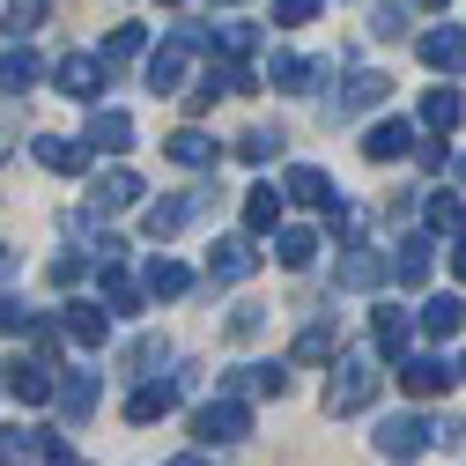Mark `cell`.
<instances>
[{
  "label": "cell",
  "instance_id": "db71d44e",
  "mask_svg": "<svg viewBox=\"0 0 466 466\" xmlns=\"http://www.w3.org/2000/svg\"><path fill=\"white\" fill-rule=\"evenodd\" d=\"M222 8H245V0H222Z\"/></svg>",
  "mask_w": 466,
  "mask_h": 466
},
{
  "label": "cell",
  "instance_id": "30bf717a",
  "mask_svg": "<svg viewBox=\"0 0 466 466\" xmlns=\"http://www.w3.org/2000/svg\"><path fill=\"white\" fill-rule=\"evenodd\" d=\"M52 82H60L67 96H82V104H96V89L111 82V67H104V60H89V52H67V60L52 67Z\"/></svg>",
  "mask_w": 466,
  "mask_h": 466
},
{
  "label": "cell",
  "instance_id": "d4e9b609",
  "mask_svg": "<svg viewBox=\"0 0 466 466\" xmlns=\"http://www.w3.org/2000/svg\"><path fill=\"white\" fill-rule=\"evenodd\" d=\"M45 451H52V437H37V430H0V466H45Z\"/></svg>",
  "mask_w": 466,
  "mask_h": 466
},
{
  "label": "cell",
  "instance_id": "1f68e13d",
  "mask_svg": "<svg viewBox=\"0 0 466 466\" xmlns=\"http://www.w3.org/2000/svg\"><path fill=\"white\" fill-rule=\"evenodd\" d=\"M415 326H422V333H430V340H451V333H459V326H466V304H459V297H430V304H422V319H415Z\"/></svg>",
  "mask_w": 466,
  "mask_h": 466
},
{
  "label": "cell",
  "instance_id": "7402d4cb",
  "mask_svg": "<svg viewBox=\"0 0 466 466\" xmlns=\"http://www.w3.org/2000/svg\"><path fill=\"white\" fill-rule=\"evenodd\" d=\"M378 96H385V75H378V67H356V75L340 82V96H333V111H340V119H348V111H370Z\"/></svg>",
  "mask_w": 466,
  "mask_h": 466
},
{
  "label": "cell",
  "instance_id": "f35d334b",
  "mask_svg": "<svg viewBox=\"0 0 466 466\" xmlns=\"http://www.w3.org/2000/svg\"><path fill=\"white\" fill-rule=\"evenodd\" d=\"M45 30V0H15L8 8V37H37Z\"/></svg>",
  "mask_w": 466,
  "mask_h": 466
},
{
  "label": "cell",
  "instance_id": "d590c367",
  "mask_svg": "<svg viewBox=\"0 0 466 466\" xmlns=\"http://www.w3.org/2000/svg\"><path fill=\"white\" fill-rule=\"evenodd\" d=\"M30 82H37V52L8 45V52H0V89H8V96H23Z\"/></svg>",
  "mask_w": 466,
  "mask_h": 466
},
{
  "label": "cell",
  "instance_id": "f907efd6",
  "mask_svg": "<svg viewBox=\"0 0 466 466\" xmlns=\"http://www.w3.org/2000/svg\"><path fill=\"white\" fill-rule=\"evenodd\" d=\"M170 466H208V459H200V451H186V459H170Z\"/></svg>",
  "mask_w": 466,
  "mask_h": 466
},
{
  "label": "cell",
  "instance_id": "8992f818",
  "mask_svg": "<svg viewBox=\"0 0 466 466\" xmlns=\"http://www.w3.org/2000/svg\"><path fill=\"white\" fill-rule=\"evenodd\" d=\"M0 378H8V392H15L23 407H45L52 392H60V370H52L45 356H15V363L0 370Z\"/></svg>",
  "mask_w": 466,
  "mask_h": 466
},
{
  "label": "cell",
  "instance_id": "d6a6232c",
  "mask_svg": "<svg viewBox=\"0 0 466 466\" xmlns=\"http://www.w3.org/2000/svg\"><path fill=\"white\" fill-rule=\"evenodd\" d=\"M170 407H178V385H141V392L127 400V422H163Z\"/></svg>",
  "mask_w": 466,
  "mask_h": 466
},
{
  "label": "cell",
  "instance_id": "8d00e7d4",
  "mask_svg": "<svg viewBox=\"0 0 466 466\" xmlns=\"http://www.w3.org/2000/svg\"><path fill=\"white\" fill-rule=\"evenodd\" d=\"M370 37H407V0H378L370 8Z\"/></svg>",
  "mask_w": 466,
  "mask_h": 466
},
{
  "label": "cell",
  "instance_id": "2e32d148",
  "mask_svg": "<svg viewBox=\"0 0 466 466\" xmlns=\"http://www.w3.org/2000/svg\"><path fill=\"white\" fill-rule=\"evenodd\" d=\"M430 267H437V245H430V238H400V252H392V281H400V289H422Z\"/></svg>",
  "mask_w": 466,
  "mask_h": 466
},
{
  "label": "cell",
  "instance_id": "277c9868",
  "mask_svg": "<svg viewBox=\"0 0 466 466\" xmlns=\"http://www.w3.org/2000/svg\"><path fill=\"white\" fill-rule=\"evenodd\" d=\"M193 437H200V444H238V437H252V407H245L238 392L208 400L200 415H193Z\"/></svg>",
  "mask_w": 466,
  "mask_h": 466
},
{
  "label": "cell",
  "instance_id": "f1b7e54d",
  "mask_svg": "<svg viewBox=\"0 0 466 466\" xmlns=\"http://www.w3.org/2000/svg\"><path fill=\"white\" fill-rule=\"evenodd\" d=\"M141 52H148V30H141V23H119V30L104 37V52H96V60H104V67H134Z\"/></svg>",
  "mask_w": 466,
  "mask_h": 466
},
{
  "label": "cell",
  "instance_id": "f6af8a7d",
  "mask_svg": "<svg viewBox=\"0 0 466 466\" xmlns=\"http://www.w3.org/2000/svg\"><path fill=\"white\" fill-rule=\"evenodd\" d=\"M52 281L75 289V281H82V252H60V259H52Z\"/></svg>",
  "mask_w": 466,
  "mask_h": 466
},
{
  "label": "cell",
  "instance_id": "44dd1931",
  "mask_svg": "<svg viewBox=\"0 0 466 466\" xmlns=\"http://www.w3.org/2000/svg\"><path fill=\"white\" fill-rule=\"evenodd\" d=\"M82 141H89V148H104V156H127V148H134V119H127V111H96Z\"/></svg>",
  "mask_w": 466,
  "mask_h": 466
},
{
  "label": "cell",
  "instance_id": "ac0fdd59",
  "mask_svg": "<svg viewBox=\"0 0 466 466\" xmlns=\"http://www.w3.org/2000/svg\"><path fill=\"white\" fill-rule=\"evenodd\" d=\"M422 67H430V75H459V67H466V37H459L451 23H444V30H422Z\"/></svg>",
  "mask_w": 466,
  "mask_h": 466
},
{
  "label": "cell",
  "instance_id": "cb8c5ba5",
  "mask_svg": "<svg viewBox=\"0 0 466 466\" xmlns=\"http://www.w3.org/2000/svg\"><path fill=\"white\" fill-rule=\"evenodd\" d=\"M422 222H430V238H466V200L459 193H422Z\"/></svg>",
  "mask_w": 466,
  "mask_h": 466
},
{
  "label": "cell",
  "instance_id": "4316f807",
  "mask_svg": "<svg viewBox=\"0 0 466 466\" xmlns=\"http://www.w3.org/2000/svg\"><path fill=\"white\" fill-rule=\"evenodd\" d=\"M459 119H466V96L459 89H430L422 96V134H451Z\"/></svg>",
  "mask_w": 466,
  "mask_h": 466
},
{
  "label": "cell",
  "instance_id": "ee69618b",
  "mask_svg": "<svg viewBox=\"0 0 466 466\" xmlns=\"http://www.w3.org/2000/svg\"><path fill=\"white\" fill-rule=\"evenodd\" d=\"M148 363H163V340H134L127 348V370H148Z\"/></svg>",
  "mask_w": 466,
  "mask_h": 466
},
{
  "label": "cell",
  "instance_id": "9c48e42d",
  "mask_svg": "<svg viewBox=\"0 0 466 466\" xmlns=\"http://www.w3.org/2000/svg\"><path fill=\"white\" fill-rule=\"evenodd\" d=\"M222 392H238V400H281L289 392V370L281 363H238L222 378Z\"/></svg>",
  "mask_w": 466,
  "mask_h": 466
},
{
  "label": "cell",
  "instance_id": "83f0119b",
  "mask_svg": "<svg viewBox=\"0 0 466 466\" xmlns=\"http://www.w3.org/2000/svg\"><path fill=\"white\" fill-rule=\"evenodd\" d=\"M163 156H170V163H186V170H208V163H215V141H208L200 127H178V134L163 141Z\"/></svg>",
  "mask_w": 466,
  "mask_h": 466
},
{
  "label": "cell",
  "instance_id": "e575fe53",
  "mask_svg": "<svg viewBox=\"0 0 466 466\" xmlns=\"http://www.w3.org/2000/svg\"><path fill=\"white\" fill-rule=\"evenodd\" d=\"M141 297H148V289H134L119 267H104V311H111V319H134V311H141Z\"/></svg>",
  "mask_w": 466,
  "mask_h": 466
},
{
  "label": "cell",
  "instance_id": "3957f363",
  "mask_svg": "<svg viewBox=\"0 0 466 466\" xmlns=\"http://www.w3.org/2000/svg\"><path fill=\"white\" fill-rule=\"evenodd\" d=\"M437 437H444V430H437V422H422V415H385L370 444H378V459H392V466H407V459H422V451H430Z\"/></svg>",
  "mask_w": 466,
  "mask_h": 466
},
{
  "label": "cell",
  "instance_id": "74e56055",
  "mask_svg": "<svg viewBox=\"0 0 466 466\" xmlns=\"http://www.w3.org/2000/svg\"><path fill=\"white\" fill-rule=\"evenodd\" d=\"M238 156H245V163H274V156H281V134L252 127V134H238Z\"/></svg>",
  "mask_w": 466,
  "mask_h": 466
},
{
  "label": "cell",
  "instance_id": "4fadbf2b",
  "mask_svg": "<svg viewBox=\"0 0 466 466\" xmlns=\"http://www.w3.org/2000/svg\"><path fill=\"white\" fill-rule=\"evenodd\" d=\"M60 326H67V340H82V348H104V340H111V311H104V297H96V304L75 297V304L60 311Z\"/></svg>",
  "mask_w": 466,
  "mask_h": 466
},
{
  "label": "cell",
  "instance_id": "5bb4252c",
  "mask_svg": "<svg viewBox=\"0 0 466 466\" xmlns=\"http://www.w3.org/2000/svg\"><path fill=\"white\" fill-rule=\"evenodd\" d=\"M444 385H451V363H437V356H407L400 363V392L407 400H437Z\"/></svg>",
  "mask_w": 466,
  "mask_h": 466
},
{
  "label": "cell",
  "instance_id": "bcb514c9",
  "mask_svg": "<svg viewBox=\"0 0 466 466\" xmlns=\"http://www.w3.org/2000/svg\"><path fill=\"white\" fill-rule=\"evenodd\" d=\"M0 333H30V311H23V304H8V297H0Z\"/></svg>",
  "mask_w": 466,
  "mask_h": 466
},
{
  "label": "cell",
  "instance_id": "9a60e30c",
  "mask_svg": "<svg viewBox=\"0 0 466 466\" xmlns=\"http://www.w3.org/2000/svg\"><path fill=\"white\" fill-rule=\"evenodd\" d=\"M252 267H259V252H252V229H245V238H222V245L208 252V274H215V281H245Z\"/></svg>",
  "mask_w": 466,
  "mask_h": 466
},
{
  "label": "cell",
  "instance_id": "484cf974",
  "mask_svg": "<svg viewBox=\"0 0 466 466\" xmlns=\"http://www.w3.org/2000/svg\"><path fill=\"white\" fill-rule=\"evenodd\" d=\"M281 200L289 193H274V186H252L245 193V229H252V238H274V229H281Z\"/></svg>",
  "mask_w": 466,
  "mask_h": 466
},
{
  "label": "cell",
  "instance_id": "c3c4849f",
  "mask_svg": "<svg viewBox=\"0 0 466 466\" xmlns=\"http://www.w3.org/2000/svg\"><path fill=\"white\" fill-rule=\"evenodd\" d=\"M451 274H459V281H466V238H459V245H451Z\"/></svg>",
  "mask_w": 466,
  "mask_h": 466
},
{
  "label": "cell",
  "instance_id": "6da1fadb",
  "mask_svg": "<svg viewBox=\"0 0 466 466\" xmlns=\"http://www.w3.org/2000/svg\"><path fill=\"white\" fill-rule=\"evenodd\" d=\"M378 400V363L370 356H333V385H326V415H363Z\"/></svg>",
  "mask_w": 466,
  "mask_h": 466
},
{
  "label": "cell",
  "instance_id": "7bdbcfd3",
  "mask_svg": "<svg viewBox=\"0 0 466 466\" xmlns=\"http://www.w3.org/2000/svg\"><path fill=\"white\" fill-rule=\"evenodd\" d=\"M215 96H229V89H222V75H200V89L186 96V111H193V119H200V111H215Z\"/></svg>",
  "mask_w": 466,
  "mask_h": 466
},
{
  "label": "cell",
  "instance_id": "ba28073f",
  "mask_svg": "<svg viewBox=\"0 0 466 466\" xmlns=\"http://www.w3.org/2000/svg\"><path fill=\"white\" fill-rule=\"evenodd\" d=\"M30 156H37L45 170H60V178H82L96 148H89V141H75V134H37V141H30Z\"/></svg>",
  "mask_w": 466,
  "mask_h": 466
},
{
  "label": "cell",
  "instance_id": "4dcf8cb0",
  "mask_svg": "<svg viewBox=\"0 0 466 466\" xmlns=\"http://www.w3.org/2000/svg\"><path fill=\"white\" fill-rule=\"evenodd\" d=\"M141 289L170 304V297H186V289H193V274H186L178 259H148V267H141Z\"/></svg>",
  "mask_w": 466,
  "mask_h": 466
},
{
  "label": "cell",
  "instance_id": "e0dca14e",
  "mask_svg": "<svg viewBox=\"0 0 466 466\" xmlns=\"http://www.w3.org/2000/svg\"><path fill=\"white\" fill-rule=\"evenodd\" d=\"M370 340H378V356H407V340H415V319H407L400 304H378V311H370Z\"/></svg>",
  "mask_w": 466,
  "mask_h": 466
},
{
  "label": "cell",
  "instance_id": "7a4b0ae2",
  "mask_svg": "<svg viewBox=\"0 0 466 466\" xmlns=\"http://www.w3.org/2000/svg\"><path fill=\"white\" fill-rule=\"evenodd\" d=\"M200 45H215V37H208V30H170V37L148 52V75H141V82H148L156 96H170V89L186 82V60H193Z\"/></svg>",
  "mask_w": 466,
  "mask_h": 466
},
{
  "label": "cell",
  "instance_id": "d6986e66",
  "mask_svg": "<svg viewBox=\"0 0 466 466\" xmlns=\"http://www.w3.org/2000/svg\"><path fill=\"white\" fill-rule=\"evenodd\" d=\"M274 259H281L289 274H304V267L319 259V229H304V222H281V229H274Z\"/></svg>",
  "mask_w": 466,
  "mask_h": 466
},
{
  "label": "cell",
  "instance_id": "f5cc1de1",
  "mask_svg": "<svg viewBox=\"0 0 466 466\" xmlns=\"http://www.w3.org/2000/svg\"><path fill=\"white\" fill-rule=\"evenodd\" d=\"M0 274H8V245H0Z\"/></svg>",
  "mask_w": 466,
  "mask_h": 466
},
{
  "label": "cell",
  "instance_id": "7dc6e473",
  "mask_svg": "<svg viewBox=\"0 0 466 466\" xmlns=\"http://www.w3.org/2000/svg\"><path fill=\"white\" fill-rule=\"evenodd\" d=\"M45 466H82V459H75V451H67L60 437H52V451H45Z\"/></svg>",
  "mask_w": 466,
  "mask_h": 466
},
{
  "label": "cell",
  "instance_id": "ab89813d",
  "mask_svg": "<svg viewBox=\"0 0 466 466\" xmlns=\"http://www.w3.org/2000/svg\"><path fill=\"white\" fill-rule=\"evenodd\" d=\"M267 333V311L259 304H238V311H229V340H259Z\"/></svg>",
  "mask_w": 466,
  "mask_h": 466
},
{
  "label": "cell",
  "instance_id": "816d5d0a",
  "mask_svg": "<svg viewBox=\"0 0 466 466\" xmlns=\"http://www.w3.org/2000/svg\"><path fill=\"white\" fill-rule=\"evenodd\" d=\"M415 8H451V0H415Z\"/></svg>",
  "mask_w": 466,
  "mask_h": 466
},
{
  "label": "cell",
  "instance_id": "ffe728a7",
  "mask_svg": "<svg viewBox=\"0 0 466 466\" xmlns=\"http://www.w3.org/2000/svg\"><path fill=\"white\" fill-rule=\"evenodd\" d=\"M333 274H340V289H378V281L392 274V259H378V252H363V245H348Z\"/></svg>",
  "mask_w": 466,
  "mask_h": 466
},
{
  "label": "cell",
  "instance_id": "5b68a950",
  "mask_svg": "<svg viewBox=\"0 0 466 466\" xmlns=\"http://www.w3.org/2000/svg\"><path fill=\"white\" fill-rule=\"evenodd\" d=\"M215 193H163L156 208H141V238L148 245H163V238H178L186 222H200V208H208Z\"/></svg>",
  "mask_w": 466,
  "mask_h": 466
},
{
  "label": "cell",
  "instance_id": "603a6c76",
  "mask_svg": "<svg viewBox=\"0 0 466 466\" xmlns=\"http://www.w3.org/2000/svg\"><path fill=\"white\" fill-rule=\"evenodd\" d=\"M52 400H60V415H67V422H89V415H96V378H89V370H67Z\"/></svg>",
  "mask_w": 466,
  "mask_h": 466
},
{
  "label": "cell",
  "instance_id": "681fc988",
  "mask_svg": "<svg viewBox=\"0 0 466 466\" xmlns=\"http://www.w3.org/2000/svg\"><path fill=\"white\" fill-rule=\"evenodd\" d=\"M451 178H459V193H466V156H459V163H451Z\"/></svg>",
  "mask_w": 466,
  "mask_h": 466
},
{
  "label": "cell",
  "instance_id": "7c38bea8",
  "mask_svg": "<svg viewBox=\"0 0 466 466\" xmlns=\"http://www.w3.org/2000/svg\"><path fill=\"white\" fill-rule=\"evenodd\" d=\"M267 82H274L281 96H304V89H319V82H326V60H297V52H274V60H267Z\"/></svg>",
  "mask_w": 466,
  "mask_h": 466
},
{
  "label": "cell",
  "instance_id": "11a10c76",
  "mask_svg": "<svg viewBox=\"0 0 466 466\" xmlns=\"http://www.w3.org/2000/svg\"><path fill=\"white\" fill-rule=\"evenodd\" d=\"M459 370H466V363H459Z\"/></svg>",
  "mask_w": 466,
  "mask_h": 466
},
{
  "label": "cell",
  "instance_id": "8fae6325",
  "mask_svg": "<svg viewBox=\"0 0 466 466\" xmlns=\"http://www.w3.org/2000/svg\"><path fill=\"white\" fill-rule=\"evenodd\" d=\"M415 127H407V119H378V127H363V156L370 163H400V156H415Z\"/></svg>",
  "mask_w": 466,
  "mask_h": 466
},
{
  "label": "cell",
  "instance_id": "b9f144b4",
  "mask_svg": "<svg viewBox=\"0 0 466 466\" xmlns=\"http://www.w3.org/2000/svg\"><path fill=\"white\" fill-rule=\"evenodd\" d=\"M319 15V0H274V23L281 30H297V23H311Z\"/></svg>",
  "mask_w": 466,
  "mask_h": 466
},
{
  "label": "cell",
  "instance_id": "60d3db41",
  "mask_svg": "<svg viewBox=\"0 0 466 466\" xmlns=\"http://www.w3.org/2000/svg\"><path fill=\"white\" fill-rule=\"evenodd\" d=\"M215 37H222V52H229V60H245V52L259 45V30H252V23H222Z\"/></svg>",
  "mask_w": 466,
  "mask_h": 466
},
{
  "label": "cell",
  "instance_id": "52a82bcc",
  "mask_svg": "<svg viewBox=\"0 0 466 466\" xmlns=\"http://www.w3.org/2000/svg\"><path fill=\"white\" fill-rule=\"evenodd\" d=\"M281 193L297 200V208H319V215H340V193H333V178H326L319 163H297V170H289V178H281Z\"/></svg>",
  "mask_w": 466,
  "mask_h": 466
},
{
  "label": "cell",
  "instance_id": "f546056e",
  "mask_svg": "<svg viewBox=\"0 0 466 466\" xmlns=\"http://www.w3.org/2000/svg\"><path fill=\"white\" fill-rule=\"evenodd\" d=\"M141 200V178H134V170H104V178H96V208L104 215H127Z\"/></svg>",
  "mask_w": 466,
  "mask_h": 466
},
{
  "label": "cell",
  "instance_id": "836d02e7",
  "mask_svg": "<svg viewBox=\"0 0 466 466\" xmlns=\"http://www.w3.org/2000/svg\"><path fill=\"white\" fill-rule=\"evenodd\" d=\"M340 356V333L326 326V319H311L304 333H297V363H333Z\"/></svg>",
  "mask_w": 466,
  "mask_h": 466
}]
</instances>
